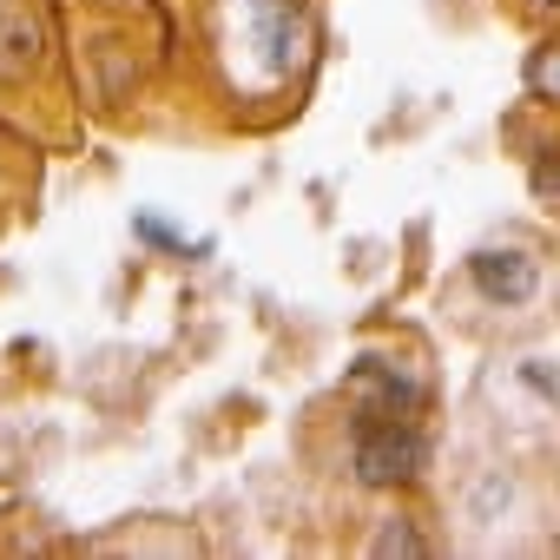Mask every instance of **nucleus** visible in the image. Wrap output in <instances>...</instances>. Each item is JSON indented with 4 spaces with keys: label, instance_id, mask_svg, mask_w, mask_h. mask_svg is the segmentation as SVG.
Masks as SVG:
<instances>
[{
    "label": "nucleus",
    "instance_id": "1",
    "mask_svg": "<svg viewBox=\"0 0 560 560\" xmlns=\"http://www.w3.org/2000/svg\"><path fill=\"white\" fill-rule=\"evenodd\" d=\"M224 54L244 86H284L304 54L298 0H224Z\"/></svg>",
    "mask_w": 560,
    "mask_h": 560
},
{
    "label": "nucleus",
    "instance_id": "2",
    "mask_svg": "<svg viewBox=\"0 0 560 560\" xmlns=\"http://www.w3.org/2000/svg\"><path fill=\"white\" fill-rule=\"evenodd\" d=\"M429 468V435L409 429L402 416H363L357 422V475L370 488H396V481H416Z\"/></svg>",
    "mask_w": 560,
    "mask_h": 560
},
{
    "label": "nucleus",
    "instance_id": "3",
    "mask_svg": "<svg viewBox=\"0 0 560 560\" xmlns=\"http://www.w3.org/2000/svg\"><path fill=\"white\" fill-rule=\"evenodd\" d=\"M468 277H475V291H481L488 304H501V311L527 304L534 284H540V270H534L527 250H475V257H468Z\"/></svg>",
    "mask_w": 560,
    "mask_h": 560
},
{
    "label": "nucleus",
    "instance_id": "4",
    "mask_svg": "<svg viewBox=\"0 0 560 560\" xmlns=\"http://www.w3.org/2000/svg\"><path fill=\"white\" fill-rule=\"evenodd\" d=\"M132 231H139L145 244H159V250H191V257H205V250H211L205 237H198V244H185V231H172V224H165V218H152V211H139V218H132Z\"/></svg>",
    "mask_w": 560,
    "mask_h": 560
},
{
    "label": "nucleus",
    "instance_id": "5",
    "mask_svg": "<svg viewBox=\"0 0 560 560\" xmlns=\"http://www.w3.org/2000/svg\"><path fill=\"white\" fill-rule=\"evenodd\" d=\"M527 86H534V100H560V47L527 60Z\"/></svg>",
    "mask_w": 560,
    "mask_h": 560
},
{
    "label": "nucleus",
    "instance_id": "6",
    "mask_svg": "<svg viewBox=\"0 0 560 560\" xmlns=\"http://www.w3.org/2000/svg\"><path fill=\"white\" fill-rule=\"evenodd\" d=\"M376 553H429V540H422L416 527H402V521H389V527L376 534Z\"/></svg>",
    "mask_w": 560,
    "mask_h": 560
},
{
    "label": "nucleus",
    "instance_id": "7",
    "mask_svg": "<svg viewBox=\"0 0 560 560\" xmlns=\"http://www.w3.org/2000/svg\"><path fill=\"white\" fill-rule=\"evenodd\" d=\"M521 376H527V383H534L540 396H560V376H553L547 363H521Z\"/></svg>",
    "mask_w": 560,
    "mask_h": 560
},
{
    "label": "nucleus",
    "instance_id": "8",
    "mask_svg": "<svg viewBox=\"0 0 560 560\" xmlns=\"http://www.w3.org/2000/svg\"><path fill=\"white\" fill-rule=\"evenodd\" d=\"M534 191L540 198H560V165H534Z\"/></svg>",
    "mask_w": 560,
    "mask_h": 560
}]
</instances>
